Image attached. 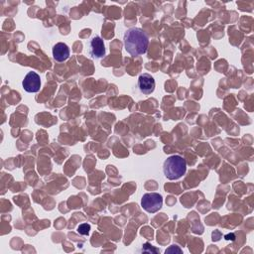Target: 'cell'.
<instances>
[{
    "label": "cell",
    "instance_id": "6",
    "mask_svg": "<svg viewBox=\"0 0 254 254\" xmlns=\"http://www.w3.org/2000/svg\"><path fill=\"white\" fill-rule=\"evenodd\" d=\"M90 54L97 59L103 58L106 55V48H105V43L104 40L96 36L94 37L91 42H90Z\"/></svg>",
    "mask_w": 254,
    "mask_h": 254
},
{
    "label": "cell",
    "instance_id": "1",
    "mask_svg": "<svg viewBox=\"0 0 254 254\" xmlns=\"http://www.w3.org/2000/svg\"><path fill=\"white\" fill-rule=\"evenodd\" d=\"M125 50L132 57H138L147 52L149 39L147 34L140 28L128 29L123 37Z\"/></svg>",
    "mask_w": 254,
    "mask_h": 254
},
{
    "label": "cell",
    "instance_id": "4",
    "mask_svg": "<svg viewBox=\"0 0 254 254\" xmlns=\"http://www.w3.org/2000/svg\"><path fill=\"white\" fill-rule=\"evenodd\" d=\"M22 86L27 93H38L41 88L40 75L35 72H29L22 81Z\"/></svg>",
    "mask_w": 254,
    "mask_h": 254
},
{
    "label": "cell",
    "instance_id": "7",
    "mask_svg": "<svg viewBox=\"0 0 254 254\" xmlns=\"http://www.w3.org/2000/svg\"><path fill=\"white\" fill-rule=\"evenodd\" d=\"M70 57V49L65 43H57L53 48V58L57 62H65Z\"/></svg>",
    "mask_w": 254,
    "mask_h": 254
},
{
    "label": "cell",
    "instance_id": "8",
    "mask_svg": "<svg viewBox=\"0 0 254 254\" xmlns=\"http://www.w3.org/2000/svg\"><path fill=\"white\" fill-rule=\"evenodd\" d=\"M91 230V225L88 223H82L77 227V231L81 235H88Z\"/></svg>",
    "mask_w": 254,
    "mask_h": 254
},
{
    "label": "cell",
    "instance_id": "5",
    "mask_svg": "<svg viewBox=\"0 0 254 254\" xmlns=\"http://www.w3.org/2000/svg\"><path fill=\"white\" fill-rule=\"evenodd\" d=\"M139 91L144 95H150L155 90V79L149 73H142L138 78Z\"/></svg>",
    "mask_w": 254,
    "mask_h": 254
},
{
    "label": "cell",
    "instance_id": "3",
    "mask_svg": "<svg viewBox=\"0 0 254 254\" xmlns=\"http://www.w3.org/2000/svg\"><path fill=\"white\" fill-rule=\"evenodd\" d=\"M163 205V198L158 193H148L143 195L141 199L142 208L151 214L157 213Z\"/></svg>",
    "mask_w": 254,
    "mask_h": 254
},
{
    "label": "cell",
    "instance_id": "2",
    "mask_svg": "<svg viewBox=\"0 0 254 254\" xmlns=\"http://www.w3.org/2000/svg\"><path fill=\"white\" fill-rule=\"evenodd\" d=\"M187 162L179 155H173L164 162L163 172L168 180H178L186 174Z\"/></svg>",
    "mask_w": 254,
    "mask_h": 254
}]
</instances>
